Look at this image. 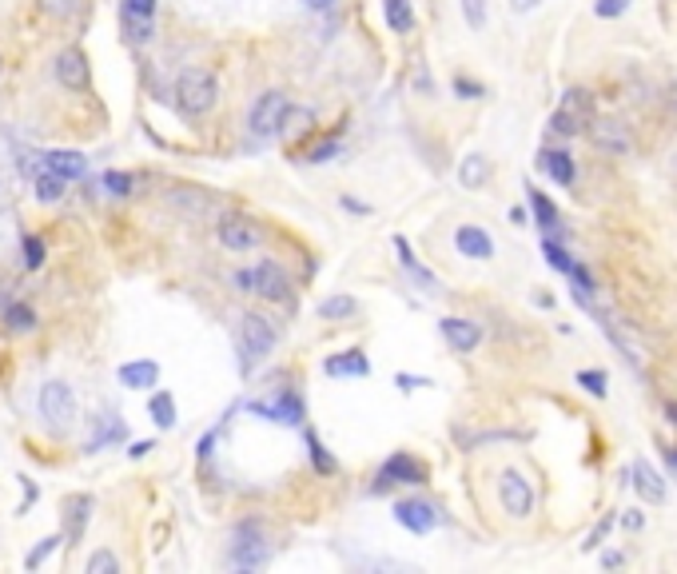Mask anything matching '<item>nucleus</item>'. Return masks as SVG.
Segmentation results:
<instances>
[{
	"mask_svg": "<svg viewBox=\"0 0 677 574\" xmlns=\"http://www.w3.org/2000/svg\"><path fill=\"white\" fill-rule=\"evenodd\" d=\"M215 100H219V80H215L212 68H183L175 76V108L188 120L207 116Z\"/></svg>",
	"mask_w": 677,
	"mask_h": 574,
	"instance_id": "obj_1",
	"label": "nucleus"
},
{
	"mask_svg": "<svg viewBox=\"0 0 677 574\" xmlns=\"http://www.w3.org/2000/svg\"><path fill=\"white\" fill-rule=\"evenodd\" d=\"M275 343H279V331L267 315L247 311V315L239 319V367H243V371H251L259 359H267L271 351H275Z\"/></svg>",
	"mask_w": 677,
	"mask_h": 574,
	"instance_id": "obj_2",
	"label": "nucleus"
},
{
	"mask_svg": "<svg viewBox=\"0 0 677 574\" xmlns=\"http://www.w3.org/2000/svg\"><path fill=\"white\" fill-rule=\"evenodd\" d=\"M291 96L279 92V88H271V92H263L259 100L251 104V116H247V128H251L255 140H271V136H279L287 128V116H291Z\"/></svg>",
	"mask_w": 677,
	"mask_h": 574,
	"instance_id": "obj_3",
	"label": "nucleus"
},
{
	"mask_svg": "<svg viewBox=\"0 0 677 574\" xmlns=\"http://www.w3.org/2000/svg\"><path fill=\"white\" fill-rule=\"evenodd\" d=\"M589 124H594V104H589V92L570 88V92L562 96V104L554 108V116H550V132L578 136V132H586Z\"/></svg>",
	"mask_w": 677,
	"mask_h": 574,
	"instance_id": "obj_4",
	"label": "nucleus"
},
{
	"mask_svg": "<svg viewBox=\"0 0 677 574\" xmlns=\"http://www.w3.org/2000/svg\"><path fill=\"white\" fill-rule=\"evenodd\" d=\"M227 558H231V566H243V570H255V566L267 562V539H263V526L259 523H239Z\"/></svg>",
	"mask_w": 677,
	"mask_h": 574,
	"instance_id": "obj_5",
	"label": "nucleus"
},
{
	"mask_svg": "<svg viewBox=\"0 0 677 574\" xmlns=\"http://www.w3.org/2000/svg\"><path fill=\"white\" fill-rule=\"evenodd\" d=\"M498 502H502V510H506V515L526 518V515L534 510V486H530V478H526L522 470H502V478H498Z\"/></svg>",
	"mask_w": 677,
	"mask_h": 574,
	"instance_id": "obj_6",
	"label": "nucleus"
},
{
	"mask_svg": "<svg viewBox=\"0 0 677 574\" xmlns=\"http://www.w3.org/2000/svg\"><path fill=\"white\" fill-rule=\"evenodd\" d=\"M40 415H44L52 427H68L72 415H76V399H72V387L60 379H48L44 387H40Z\"/></svg>",
	"mask_w": 677,
	"mask_h": 574,
	"instance_id": "obj_7",
	"label": "nucleus"
},
{
	"mask_svg": "<svg viewBox=\"0 0 677 574\" xmlns=\"http://www.w3.org/2000/svg\"><path fill=\"white\" fill-rule=\"evenodd\" d=\"M422 475H427V467H422L414 454H406V451H395L387 462L379 467V483H374V491H387V486H419L422 483Z\"/></svg>",
	"mask_w": 677,
	"mask_h": 574,
	"instance_id": "obj_8",
	"label": "nucleus"
},
{
	"mask_svg": "<svg viewBox=\"0 0 677 574\" xmlns=\"http://www.w3.org/2000/svg\"><path fill=\"white\" fill-rule=\"evenodd\" d=\"M219 244L227 252H255L263 244V228L247 215H223L219 220Z\"/></svg>",
	"mask_w": 677,
	"mask_h": 574,
	"instance_id": "obj_9",
	"label": "nucleus"
},
{
	"mask_svg": "<svg viewBox=\"0 0 677 574\" xmlns=\"http://www.w3.org/2000/svg\"><path fill=\"white\" fill-rule=\"evenodd\" d=\"M251 291L263 295V299H271V303H283L287 295H291V275H287L275 260H259L251 268Z\"/></svg>",
	"mask_w": 677,
	"mask_h": 574,
	"instance_id": "obj_10",
	"label": "nucleus"
},
{
	"mask_svg": "<svg viewBox=\"0 0 677 574\" xmlns=\"http://www.w3.org/2000/svg\"><path fill=\"white\" fill-rule=\"evenodd\" d=\"M395 523L406 526L411 534H430L438 523H442V515H438V507L427 499H398L395 502Z\"/></svg>",
	"mask_w": 677,
	"mask_h": 574,
	"instance_id": "obj_11",
	"label": "nucleus"
},
{
	"mask_svg": "<svg viewBox=\"0 0 677 574\" xmlns=\"http://www.w3.org/2000/svg\"><path fill=\"white\" fill-rule=\"evenodd\" d=\"M119 20H124V32H127L132 44L151 40V28H156V0H119Z\"/></svg>",
	"mask_w": 677,
	"mask_h": 574,
	"instance_id": "obj_12",
	"label": "nucleus"
},
{
	"mask_svg": "<svg viewBox=\"0 0 677 574\" xmlns=\"http://www.w3.org/2000/svg\"><path fill=\"white\" fill-rule=\"evenodd\" d=\"M251 411L255 415H263V419H271V423H283V427H299L303 423V399L295 395L291 387H283L275 399H263V403H251Z\"/></svg>",
	"mask_w": 677,
	"mask_h": 574,
	"instance_id": "obj_13",
	"label": "nucleus"
},
{
	"mask_svg": "<svg viewBox=\"0 0 677 574\" xmlns=\"http://www.w3.org/2000/svg\"><path fill=\"white\" fill-rule=\"evenodd\" d=\"M438 331H442V339L450 343V351H462V355H470V351L482 343V327L466 315H442L438 319Z\"/></svg>",
	"mask_w": 677,
	"mask_h": 574,
	"instance_id": "obj_14",
	"label": "nucleus"
},
{
	"mask_svg": "<svg viewBox=\"0 0 677 574\" xmlns=\"http://www.w3.org/2000/svg\"><path fill=\"white\" fill-rule=\"evenodd\" d=\"M390 244H395V252H398V263H403V271H406V275H411V283L419 287V291H427V295H438V291H442V283H438V275H435V271H430V268H427V263H422V260H414L411 244H406L403 236H395V239H390Z\"/></svg>",
	"mask_w": 677,
	"mask_h": 574,
	"instance_id": "obj_15",
	"label": "nucleus"
},
{
	"mask_svg": "<svg viewBox=\"0 0 677 574\" xmlns=\"http://www.w3.org/2000/svg\"><path fill=\"white\" fill-rule=\"evenodd\" d=\"M323 375L327 379H363V375H371V359H366L358 347L339 351V355L323 359Z\"/></svg>",
	"mask_w": 677,
	"mask_h": 574,
	"instance_id": "obj_16",
	"label": "nucleus"
},
{
	"mask_svg": "<svg viewBox=\"0 0 677 574\" xmlns=\"http://www.w3.org/2000/svg\"><path fill=\"white\" fill-rule=\"evenodd\" d=\"M629 475H634V491L642 494V502H650V507H661V502H665V478H661V470L653 467L650 459H637Z\"/></svg>",
	"mask_w": 677,
	"mask_h": 574,
	"instance_id": "obj_17",
	"label": "nucleus"
},
{
	"mask_svg": "<svg viewBox=\"0 0 677 574\" xmlns=\"http://www.w3.org/2000/svg\"><path fill=\"white\" fill-rule=\"evenodd\" d=\"M454 247H458V255H466V260H490L494 255L490 231L478 228V223H462V228L454 231Z\"/></svg>",
	"mask_w": 677,
	"mask_h": 574,
	"instance_id": "obj_18",
	"label": "nucleus"
},
{
	"mask_svg": "<svg viewBox=\"0 0 677 574\" xmlns=\"http://www.w3.org/2000/svg\"><path fill=\"white\" fill-rule=\"evenodd\" d=\"M56 80H60L64 88H72V92L88 88V56L80 52V48H64V52L56 56Z\"/></svg>",
	"mask_w": 677,
	"mask_h": 574,
	"instance_id": "obj_19",
	"label": "nucleus"
},
{
	"mask_svg": "<svg viewBox=\"0 0 677 574\" xmlns=\"http://www.w3.org/2000/svg\"><path fill=\"white\" fill-rule=\"evenodd\" d=\"M44 167L48 172H56V175H64V180H84V172H88V159H84V151H64V148H52V151H44Z\"/></svg>",
	"mask_w": 677,
	"mask_h": 574,
	"instance_id": "obj_20",
	"label": "nucleus"
},
{
	"mask_svg": "<svg viewBox=\"0 0 677 574\" xmlns=\"http://www.w3.org/2000/svg\"><path fill=\"white\" fill-rule=\"evenodd\" d=\"M538 167L550 175L554 183H562V188H573V156L562 148H542L538 151Z\"/></svg>",
	"mask_w": 677,
	"mask_h": 574,
	"instance_id": "obj_21",
	"label": "nucleus"
},
{
	"mask_svg": "<svg viewBox=\"0 0 677 574\" xmlns=\"http://www.w3.org/2000/svg\"><path fill=\"white\" fill-rule=\"evenodd\" d=\"M116 375H119V383H124V387L148 391V387H156V383H159V363H151V359H132V363H124Z\"/></svg>",
	"mask_w": 677,
	"mask_h": 574,
	"instance_id": "obj_22",
	"label": "nucleus"
},
{
	"mask_svg": "<svg viewBox=\"0 0 677 574\" xmlns=\"http://www.w3.org/2000/svg\"><path fill=\"white\" fill-rule=\"evenodd\" d=\"M382 20H387L390 32L406 36V32H414L419 16H414V4H411V0H382Z\"/></svg>",
	"mask_w": 677,
	"mask_h": 574,
	"instance_id": "obj_23",
	"label": "nucleus"
},
{
	"mask_svg": "<svg viewBox=\"0 0 677 574\" xmlns=\"http://www.w3.org/2000/svg\"><path fill=\"white\" fill-rule=\"evenodd\" d=\"M589 136H594V144L602 151H613V156H626L629 151V136H626V128L621 124H589Z\"/></svg>",
	"mask_w": 677,
	"mask_h": 574,
	"instance_id": "obj_24",
	"label": "nucleus"
},
{
	"mask_svg": "<svg viewBox=\"0 0 677 574\" xmlns=\"http://www.w3.org/2000/svg\"><path fill=\"white\" fill-rule=\"evenodd\" d=\"M355 311H358L355 295H327V299H319L315 315L319 319H331V323H342V319H355Z\"/></svg>",
	"mask_w": 677,
	"mask_h": 574,
	"instance_id": "obj_25",
	"label": "nucleus"
},
{
	"mask_svg": "<svg viewBox=\"0 0 677 574\" xmlns=\"http://www.w3.org/2000/svg\"><path fill=\"white\" fill-rule=\"evenodd\" d=\"M526 199H530V212H534V220H538V228L542 231H558V207L550 204L538 188H526Z\"/></svg>",
	"mask_w": 677,
	"mask_h": 574,
	"instance_id": "obj_26",
	"label": "nucleus"
},
{
	"mask_svg": "<svg viewBox=\"0 0 677 574\" xmlns=\"http://www.w3.org/2000/svg\"><path fill=\"white\" fill-rule=\"evenodd\" d=\"M458 180H462V188H482L486 180H490V164H486V156H466L458 164Z\"/></svg>",
	"mask_w": 677,
	"mask_h": 574,
	"instance_id": "obj_27",
	"label": "nucleus"
},
{
	"mask_svg": "<svg viewBox=\"0 0 677 574\" xmlns=\"http://www.w3.org/2000/svg\"><path fill=\"white\" fill-rule=\"evenodd\" d=\"M148 415H151V423H156L159 430H172L175 427V399L167 395V391H156L151 403H148Z\"/></svg>",
	"mask_w": 677,
	"mask_h": 574,
	"instance_id": "obj_28",
	"label": "nucleus"
},
{
	"mask_svg": "<svg viewBox=\"0 0 677 574\" xmlns=\"http://www.w3.org/2000/svg\"><path fill=\"white\" fill-rule=\"evenodd\" d=\"M542 255H546V263H550L554 271H562V275H570V271L578 268V260H570V252H565L558 239H550L546 231H542Z\"/></svg>",
	"mask_w": 677,
	"mask_h": 574,
	"instance_id": "obj_29",
	"label": "nucleus"
},
{
	"mask_svg": "<svg viewBox=\"0 0 677 574\" xmlns=\"http://www.w3.org/2000/svg\"><path fill=\"white\" fill-rule=\"evenodd\" d=\"M303 438H307V451H311V467H315L319 475H335V470H339V462H335V454L327 451L323 443H319V435H315V430H307V435H303Z\"/></svg>",
	"mask_w": 677,
	"mask_h": 574,
	"instance_id": "obj_30",
	"label": "nucleus"
},
{
	"mask_svg": "<svg viewBox=\"0 0 677 574\" xmlns=\"http://www.w3.org/2000/svg\"><path fill=\"white\" fill-rule=\"evenodd\" d=\"M64 183H68L64 175H56V172H48L44 167V172L36 175V199L40 204H56V199L64 196Z\"/></svg>",
	"mask_w": 677,
	"mask_h": 574,
	"instance_id": "obj_31",
	"label": "nucleus"
},
{
	"mask_svg": "<svg viewBox=\"0 0 677 574\" xmlns=\"http://www.w3.org/2000/svg\"><path fill=\"white\" fill-rule=\"evenodd\" d=\"M8 319V331H32L36 327V311L28 307V303H12V307L4 311Z\"/></svg>",
	"mask_w": 677,
	"mask_h": 574,
	"instance_id": "obj_32",
	"label": "nucleus"
},
{
	"mask_svg": "<svg viewBox=\"0 0 677 574\" xmlns=\"http://www.w3.org/2000/svg\"><path fill=\"white\" fill-rule=\"evenodd\" d=\"M88 507H92V499H72L68 502V534H72V539H80V534H84Z\"/></svg>",
	"mask_w": 677,
	"mask_h": 574,
	"instance_id": "obj_33",
	"label": "nucleus"
},
{
	"mask_svg": "<svg viewBox=\"0 0 677 574\" xmlns=\"http://www.w3.org/2000/svg\"><path fill=\"white\" fill-rule=\"evenodd\" d=\"M573 383H578L586 395H594V399H605V395H610V387H605V375H602V371H578V375H573Z\"/></svg>",
	"mask_w": 677,
	"mask_h": 574,
	"instance_id": "obj_34",
	"label": "nucleus"
},
{
	"mask_svg": "<svg viewBox=\"0 0 677 574\" xmlns=\"http://www.w3.org/2000/svg\"><path fill=\"white\" fill-rule=\"evenodd\" d=\"M88 574H119V558L112 555V550H96V555L88 558Z\"/></svg>",
	"mask_w": 677,
	"mask_h": 574,
	"instance_id": "obj_35",
	"label": "nucleus"
},
{
	"mask_svg": "<svg viewBox=\"0 0 677 574\" xmlns=\"http://www.w3.org/2000/svg\"><path fill=\"white\" fill-rule=\"evenodd\" d=\"M132 175L127 172H104V191L108 196H132Z\"/></svg>",
	"mask_w": 677,
	"mask_h": 574,
	"instance_id": "obj_36",
	"label": "nucleus"
},
{
	"mask_svg": "<svg viewBox=\"0 0 677 574\" xmlns=\"http://www.w3.org/2000/svg\"><path fill=\"white\" fill-rule=\"evenodd\" d=\"M40 263H44V239L24 236V268H40Z\"/></svg>",
	"mask_w": 677,
	"mask_h": 574,
	"instance_id": "obj_37",
	"label": "nucleus"
},
{
	"mask_svg": "<svg viewBox=\"0 0 677 574\" xmlns=\"http://www.w3.org/2000/svg\"><path fill=\"white\" fill-rule=\"evenodd\" d=\"M56 547H60V534H48V539H40V547L36 550H32V555H28V562H24V566H28V570H36V566L40 562H44V558L48 555H52V550Z\"/></svg>",
	"mask_w": 677,
	"mask_h": 574,
	"instance_id": "obj_38",
	"label": "nucleus"
},
{
	"mask_svg": "<svg viewBox=\"0 0 677 574\" xmlns=\"http://www.w3.org/2000/svg\"><path fill=\"white\" fill-rule=\"evenodd\" d=\"M462 16H466V24L478 32L486 24V0H462Z\"/></svg>",
	"mask_w": 677,
	"mask_h": 574,
	"instance_id": "obj_39",
	"label": "nucleus"
},
{
	"mask_svg": "<svg viewBox=\"0 0 677 574\" xmlns=\"http://www.w3.org/2000/svg\"><path fill=\"white\" fill-rule=\"evenodd\" d=\"M626 8H629V0H597L594 12L602 16V20H613V16H621Z\"/></svg>",
	"mask_w": 677,
	"mask_h": 574,
	"instance_id": "obj_40",
	"label": "nucleus"
},
{
	"mask_svg": "<svg viewBox=\"0 0 677 574\" xmlns=\"http://www.w3.org/2000/svg\"><path fill=\"white\" fill-rule=\"evenodd\" d=\"M610 526H613V515H605L602 523H597L594 531H589V539H586V550H597V547H602V539H605V534H610Z\"/></svg>",
	"mask_w": 677,
	"mask_h": 574,
	"instance_id": "obj_41",
	"label": "nucleus"
},
{
	"mask_svg": "<svg viewBox=\"0 0 677 574\" xmlns=\"http://www.w3.org/2000/svg\"><path fill=\"white\" fill-rule=\"evenodd\" d=\"M395 383H398V387H403V391L430 387V379H427V375H406V371H398V375H395Z\"/></svg>",
	"mask_w": 677,
	"mask_h": 574,
	"instance_id": "obj_42",
	"label": "nucleus"
},
{
	"mask_svg": "<svg viewBox=\"0 0 677 574\" xmlns=\"http://www.w3.org/2000/svg\"><path fill=\"white\" fill-rule=\"evenodd\" d=\"M454 92H458L462 100H478V96H482V88H478V84H470L466 76H458V80H454Z\"/></svg>",
	"mask_w": 677,
	"mask_h": 574,
	"instance_id": "obj_43",
	"label": "nucleus"
},
{
	"mask_svg": "<svg viewBox=\"0 0 677 574\" xmlns=\"http://www.w3.org/2000/svg\"><path fill=\"white\" fill-rule=\"evenodd\" d=\"M76 4H80V0H44V8H48L52 16H68V12H76Z\"/></svg>",
	"mask_w": 677,
	"mask_h": 574,
	"instance_id": "obj_44",
	"label": "nucleus"
},
{
	"mask_svg": "<svg viewBox=\"0 0 677 574\" xmlns=\"http://www.w3.org/2000/svg\"><path fill=\"white\" fill-rule=\"evenodd\" d=\"M335 151H339V144H335V140H331V144H319V148L311 151V164H323V159L335 156Z\"/></svg>",
	"mask_w": 677,
	"mask_h": 574,
	"instance_id": "obj_45",
	"label": "nucleus"
},
{
	"mask_svg": "<svg viewBox=\"0 0 677 574\" xmlns=\"http://www.w3.org/2000/svg\"><path fill=\"white\" fill-rule=\"evenodd\" d=\"M621 526H626V531H642V526H645V515H642V510H629V515L621 518Z\"/></svg>",
	"mask_w": 677,
	"mask_h": 574,
	"instance_id": "obj_46",
	"label": "nucleus"
},
{
	"mask_svg": "<svg viewBox=\"0 0 677 574\" xmlns=\"http://www.w3.org/2000/svg\"><path fill=\"white\" fill-rule=\"evenodd\" d=\"M151 446H156L151 438H148V443H132V446H127V454H132V459H140V454H148V451H151Z\"/></svg>",
	"mask_w": 677,
	"mask_h": 574,
	"instance_id": "obj_47",
	"label": "nucleus"
},
{
	"mask_svg": "<svg viewBox=\"0 0 677 574\" xmlns=\"http://www.w3.org/2000/svg\"><path fill=\"white\" fill-rule=\"evenodd\" d=\"M510 8L514 12H530V8H538V0H510Z\"/></svg>",
	"mask_w": 677,
	"mask_h": 574,
	"instance_id": "obj_48",
	"label": "nucleus"
},
{
	"mask_svg": "<svg viewBox=\"0 0 677 574\" xmlns=\"http://www.w3.org/2000/svg\"><path fill=\"white\" fill-rule=\"evenodd\" d=\"M342 207H347V212H371V207H366V204H358V199H342Z\"/></svg>",
	"mask_w": 677,
	"mask_h": 574,
	"instance_id": "obj_49",
	"label": "nucleus"
},
{
	"mask_svg": "<svg viewBox=\"0 0 677 574\" xmlns=\"http://www.w3.org/2000/svg\"><path fill=\"white\" fill-rule=\"evenodd\" d=\"M307 8H315V12H327V8H335V0H307Z\"/></svg>",
	"mask_w": 677,
	"mask_h": 574,
	"instance_id": "obj_50",
	"label": "nucleus"
},
{
	"mask_svg": "<svg viewBox=\"0 0 677 574\" xmlns=\"http://www.w3.org/2000/svg\"><path fill=\"white\" fill-rule=\"evenodd\" d=\"M665 459H669V467L677 470V451H673V446H669V451H665Z\"/></svg>",
	"mask_w": 677,
	"mask_h": 574,
	"instance_id": "obj_51",
	"label": "nucleus"
},
{
	"mask_svg": "<svg viewBox=\"0 0 677 574\" xmlns=\"http://www.w3.org/2000/svg\"><path fill=\"white\" fill-rule=\"evenodd\" d=\"M669 423H677V407H669Z\"/></svg>",
	"mask_w": 677,
	"mask_h": 574,
	"instance_id": "obj_52",
	"label": "nucleus"
}]
</instances>
